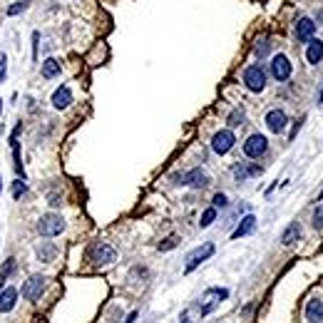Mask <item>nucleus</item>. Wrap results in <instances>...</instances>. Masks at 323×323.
<instances>
[{"label":"nucleus","instance_id":"obj_26","mask_svg":"<svg viewBox=\"0 0 323 323\" xmlns=\"http://www.w3.org/2000/svg\"><path fill=\"white\" fill-rule=\"evenodd\" d=\"M268 45H271V42H268V40H259V42H256V45H254V55H256V58H266V55H268Z\"/></svg>","mask_w":323,"mask_h":323},{"label":"nucleus","instance_id":"obj_22","mask_svg":"<svg viewBox=\"0 0 323 323\" xmlns=\"http://www.w3.org/2000/svg\"><path fill=\"white\" fill-rule=\"evenodd\" d=\"M28 5H30V0H18V3H13V5H8V10H5V15H20L23 10H28Z\"/></svg>","mask_w":323,"mask_h":323},{"label":"nucleus","instance_id":"obj_10","mask_svg":"<svg viewBox=\"0 0 323 323\" xmlns=\"http://www.w3.org/2000/svg\"><path fill=\"white\" fill-rule=\"evenodd\" d=\"M72 105V89L67 85H60L55 92H53V107L55 110H67Z\"/></svg>","mask_w":323,"mask_h":323},{"label":"nucleus","instance_id":"obj_20","mask_svg":"<svg viewBox=\"0 0 323 323\" xmlns=\"http://www.w3.org/2000/svg\"><path fill=\"white\" fill-rule=\"evenodd\" d=\"M55 254H58V249H55L53 244H45V246L37 249V259H40V261H53Z\"/></svg>","mask_w":323,"mask_h":323},{"label":"nucleus","instance_id":"obj_36","mask_svg":"<svg viewBox=\"0 0 323 323\" xmlns=\"http://www.w3.org/2000/svg\"><path fill=\"white\" fill-rule=\"evenodd\" d=\"M181 323H192V321H181Z\"/></svg>","mask_w":323,"mask_h":323},{"label":"nucleus","instance_id":"obj_21","mask_svg":"<svg viewBox=\"0 0 323 323\" xmlns=\"http://www.w3.org/2000/svg\"><path fill=\"white\" fill-rule=\"evenodd\" d=\"M15 268H18V261H15L13 256H10V259H5V264H3V268H0V286H3V281H5V279H8Z\"/></svg>","mask_w":323,"mask_h":323},{"label":"nucleus","instance_id":"obj_7","mask_svg":"<svg viewBox=\"0 0 323 323\" xmlns=\"http://www.w3.org/2000/svg\"><path fill=\"white\" fill-rule=\"evenodd\" d=\"M236 145V137L232 129H221V132H216L214 137H211V149L216 152V154H226V152H232V147Z\"/></svg>","mask_w":323,"mask_h":323},{"label":"nucleus","instance_id":"obj_34","mask_svg":"<svg viewBox=\"0 0 323 323\" xmlns=\"http://www.w3.org/2000/svg\"><path fill=\"white\" fill-rule=\"evenodd\" d=\"M318 202H323V192H321V197H318Z\"/></svg>","mask_w":323,"mask_h":323},{"label":"nucleus","instance_id":"obj_32","mask_svg":"<svg viewBox=\"0 0 323 323\" xmlns=\"http://www.w3.org/2000/svg\"><path fill=\"white\" fill-rule=\"evenodd\" d=\"M134 321H137V311H132V313L127 316V321H124V323H134Z\"/></svg>","mask_w":323,"mask_h":323},{"label":"nucleus","instance_id":"obj_31","mask_svg":"<svg viewBox=\"0 0 323 323\" xmlns=\"http://www.w3.org/2000/svg\"><path fill=\"white\" fill-rule=\"evenodd\" d=\"M211 206H214V209H219V206L224 209V206H226V197H224V194H214V199H211Z\"/></svg>","mask_w":323,"mask_h":323},{"label":"nucleus","instance_id":"obj_8","mask_svg":"<svg viewBox=\"0 0 323 323\" xmlns=\"http://www.w3.org/2000/svg\"><path fill=\"white\" fill-rule=\"evenodd\" d=\"M214 254V244H204V246H199V249H194V251H189V256H187V266H184V271L187 273H192L197 266L206 261L209 256Z\"/></svg>","mask_w":323,"mask_h":323},{"label":"nucleus","instance_id":"obj_16","mask_svg":"<svg viewBox=\"0 0 323 323\" xmlns=\"http://www.w3.org/2000/svg\"><path fill=\"white\" fill-rule=\"evenodd\" d=\"M306 318H308V323L323 321V303L318 298H311V301L306 303Z\"/></svg>","mask_w":323,"mask_h":323},{"label":"nucleus","instance_id":"obj_19","mask_svg":"<svg viewBox=\"0 0 323 323\" xmlns=\"http://www.w3.org/2000/svg\"><path fill=\"white\" fill-rule=\"evenodd\" d=\"M232 172H234V176H236V179H239V181H244L246 176H251V174H259V172H261V167H259V164H254V167H249V169H246L244 164H236V167H234V169H232Z\"/></svg>","mask_w":323,"mask_h":323},{"label":"nucleus","instance_id":"obj_1","mask_svg":"<svg viewBox=\"0 0 323 323\" xmlns=\"http://www.w3.org/2000/svg\"><path fill=\"white\" fill-rule=\"evenodd\" d=\"M62 232H65V219L60 214H42L37 219V234L40 236L53 239V236H60Z\"/></svg>","mask_w":323,"mask_h":323},{"label":"nucleus","instance_id":"obj_14","mask_svg":"<svg viewBox=\"0 0 323 323\" xmlns=\"http://www.w3.org/2000/svg\"><path fill=\"white\" fill-rule=\"evenodd\" d=\"M306 60L311 62V65H318L323 60V42L318 37H311L308 40V50H306Z\"/></svg>","mask_w":323,"mask_h":323},{"label":"nucleus","instance_id":"obj_23","mask_svg":"<svg viewBox=\"0 0 323 323\" xmlns=\"http://www.w3.org/2000/svg\"><path fill=\"white\" fill-rule=\"evenodd\" d=\"M214 219H216V209H214V206H209V209H204V214H202V219H199V226H202V229L211 226V224H214Z\"/></svg>","mask_w":323,"mask_h":323},{"label":"nucleus","instance_id":"obj_9","mask_svg":"<svg viewBox=\"0 0 323 323\" xmlns=\"http://www.w3.org/2000/svg\"><path fill=\"white\" fill-rule=\"evenodd\" d=\"M286 122H289V117H286L284 110H271V112L266 115V127H268L271 132H276V134H281V132L286 129Z\"/></svg>","mask_w":323,"mask_h":323},{"label":"nucleus","instance_id":"obj_2","mask_svg":"<svg viewBox=\"0 0 323 323\" xmlns=\"http://www.w3.org/2000/svg\"><path fill=\"white\" fill-rule=\"evenodd\" d=\"M244 85L251 89V92H264V87H266V70L259 65V62H254V65H249V67L244 70Z\"/></svg>","mask_w":323,"mask_h":323},{"label":"nucleus","instance_id":"obj_35","mask_svg":"<svg viewBox=\"0 0 323 323\" xmlns=\"http://www.w3.org/2000/svg\"><path fill=\"white\" fill-rule=\"evenodd\" d=\"M0 112H3V100H0Z\"/></svg>","mask_w":323,"mask_h":323},{"label":"nucleus","instance_id":"obj_12","mask_svg":"<svg viewBox=\"0 0 323 323\" xmlns=\"http://www.w3.org/2000/svg\"><path fill=\"white\" fill-rule=\"evenodd\" d=\"M313 32H316V23H313L311 18H301V20L296 23V37H298L301 42H308V40L313 37Z\"/></svg>","mask_w":323,"mask_h":323},{"label":"nucleus","instance_id":"obj_3","mask_svg":"<svg viewBox=\"0 0 323 323\" xmlns=\"http://www.w3.org/2000/svg\"><path fill=\"white\" fill-rule=\"evenodd\" d=\"M89 259H92L97 266H110V264H115V261H117V251H115L110 244L97 241V244L89 249Z\"/></svg>","mask_w":323,"mask_h":323},{"label":"nucleus","instance_id":"obj_11","mask_svg":"<svg viewBox=\"0 0 323 323\" xmlns=\"http://www.w3.org/2000/svg\"><path fill=\"white\" fill-rule=\"evenodd\" d=\"M181 184L194 187V189H204L206 184H209V176H206V172H202V169H192V172H187V174L181 176Z\"/></svg>","mask_w":323,"mask_h":323},{"label":"nucleus","instance_id":"obj_17","mask_svg":"<svg viewBox=\"0 0 323 323\" xmlns=\"http://www.w3.org/2000/svg\"><path fill=\"white\" fill-rule=\"evenodd\" d=\"M256 229V216L254 214H246L244 219H241V224L234 229V234H232V239H241V236H246V234H251Z\"/></svg>","mask_w":323,"mask_h":323},{"label":"nucleus","instance_id":"obj_29","mask_svg":"<svg viewBox=\"0 0 323 323\" xmlns=\"http://www.w3.org/2000/svg\"><path fill=\"white\" fill-rule=\"evenodd\" d=\"M5 75H8V58L5 53H0V82H5Z\"/></svg>","mask_w":323,"mask_h":323},{"label":"nucleus","instance_id":"obj_25","mask_svg":"<svg viewBox=\"0 0 323 323\" xmlns=\"http://www.w3.org/2000/svg\"><path fill=\"white\" fill-rule=\"evenodd\" d=\"M28 192V184H25V179H15V184H13V199H20L23 194Z\"/></svg>","mask_w":323,"mask_h":323},{"label":"nucleus","instance_id":"obj_15","mask_svg":"<svg viewBox=\"0 0 323 323\" xmlns=\"http://www.w3.org/2000/svg\"><path fill=\"white\" fill-rule=\"evenodd\" d=\"M60 72H62V65H60L55 58H45L42 60V67H40V75L45 77V80H55Z\"/></svg>","mask_w":323,"mask_h":323},{"label":"nucleus","instance_id":"obj_18","mask_svg":"<svg viewBox=\"0 0 323 323\" xmlns=\"http://www.w3.org/2000/svg\"><path fill=\"white\" fill-rule=\"evenodd\" d=\"M298 239H301V224H296V221H294V224H291V226L281 234V241H284L286 246H291V244H296Z\"/></svg>","mask_w":323,"mask_h":323},{"label":"nucleus","instance_id":"obj_13","mask_svg":"<svg viewBox=\"0 0 323 323\" xmlns=\"http://www.w3.org/2000/svg\"><path fill=\"white\" fill-rule=\"evenodd\" d=\"M15 303H18V289L8 286V289H3V291H0V313L13 311V308H15Z\"/></svg>","mask_w":323,"mask_h":323},{"label":"nucleus","instance_id":"obj_5","mask_svg":"<svg viewBox=\"0 0 323 323\" xmlns=\"http://www.w3.org/2000/svg\"><path fill=\"white\" fill-rule=\"evenodd\" d=\"M45 284H48V279L42 276V273H35V276H30L28 281L23 284V298H28V301H35V298H40L42 291H45Z\"/></svg>","mask_w":323,"mask_h":323},{"label":"nucleus","instance_id":"obj_33","mask_svg":"<svg viewBox=\"0 0 323 323\" xmlns=\"http://www.w3.org/2000/svg\"><path fill=\"white\" fill-rule=\"evenodd\" d=\"M0 194H3V179H0Z\"/></svg>","mask_w":323,"mask_h":323},{"label":"nucleus","instance_id":"obj_4","mask_svg":"<svg viewBox=\"0 0 323 323\" xmlns=\"http://www.w3.org/2000/svg\"><path fill=\"white\" fill-rule=\"evenodd\" d=\"M266 149H268V140H266L264 134H251V137H246V142H244V154H246L249 159L264 157Z\"/></svg>","mask_w":323,"mask_h":323},{"label":"nucleus","instance_id":"obj_6","mask_svg":"<svg viewBox=\"0 0 323 323\" xmlns=\"http://www.w3.org/2000/svg\"><path fill=\"white\" fill-rule=\"evenodd\" d=\"M291 62L286 55H273L271 58V75H273V80L276 82H286L289 77H291Z\"/></svg>","mask_w":323,"mask_h":323},{"label":"nucleus","instance_id":"obj_24","mask_svg":"<svg viewBox=\"0 0 323 323\" xmlns=\"http://www.w3.org/2000/svg\"><path fill=\"white\" fill-rule=\"evenodd\" d=\"M244 119H246L244 110H234V112L226 117V122H229V127H241V124H244Z\"/></svg>","mask_w":323,"mask_h":323},{"label":"nucleus","instance_id":"obj_28","mask_svg":"<svg viewBox=\"0 0 323 323\" xmlns=\"http://www.w3.org/2000/svg\"><path fill=\"white\" fill-rule=\"evenodd\" d=\"M176 244H179V239H176V236H167V239L159 244V251H169V249H174Z\"/></svg>","mask_w":323,"mask_h":323},{"label":"nucleus","instance_id":"obj_30","mask_svg":"<svg viewBox=\"0 0 323 323\" xmlns=\"http://www.w3.org/2000/svg\"><path fill=\"white\" fill-rule=\"evenodd\" d=\"M37 50H40V32H32V60H37Z\"/></svg>","mask_w":323,"mask_h":323},{"label":"nucleus","instance_id":"obj_27","mask_svg":"<svg viewBox=\"0 0 323 323\" xmlns=\"http://www.w3.org/2000/svg\"><path fill=\"white\" fill-rule=\"evenodd\" d=\"M313 229H323V204H318L313 211Z\"/></svg>","mask_w":323,"mask_h":323}]
</instances>
